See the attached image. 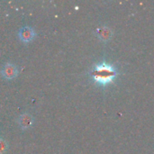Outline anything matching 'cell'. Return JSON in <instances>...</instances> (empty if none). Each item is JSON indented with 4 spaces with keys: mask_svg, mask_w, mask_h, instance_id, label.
Here are the masks:
<instances>
[{
    "mask_svg": "<svg viewBox=\"0 0 154 154\" xmlns=\"http://www.w3.org/2000/svg\"><path fill=\"white\" fill-rule=\"evenodd\" d=\"M91 76L97 85L106 86L116 78L117 71L113 65L101 62L94 66L91 71Z\"/></svg>",
    "mask_w": 154,
    "mask_h": 154,
    "instance_id": "1",
    "label": "cell"
},
{
    "mask_svg": "<svg viewBox=\"0 0 154 154\" xmlns=\"http://www.w3.org/2000/svg\"><path fill=\"white\" fill-rule=\"evenodd\" d=\"M1 75L7 80L14 79L18 76V69L13 63H5L1 69Z\"/></svg>",
    "mask_w": 154,
    "mask_h": 154,
    "instance_id": "2",
    "label": "cell"
},
{
    "mask_svg": "<svg viewBox=\"0 0 154 154\" xmlns=\"http://www.w3.org/2000/svg\"><path fill=\"white\" fill-rule=\"evenodd\" d=\"M18 36L23 43H29L35 38V32L33 28L30 26H23L20 29Z\"/></svg>",
    "mask_w": 154,
    "mask_h": 154,
    "instance_id": "3",
    "label": "cell"
},
{
    "mask_svg": "<svg viewBox=\"0 0 154 154\" xmlns=\"http://www.w3.org/2000/svg\"><path fill=\"white\" fill-rule=\"evenodd\" d=\"M17 123H18V125H19V126H20L21 129H23V130H28L33 125V117L30 114L24 113V114L21 115L18 117Z\"/></svg>",
    "mask_w": 154,
    "mask_h": 154,
    "instance_id": "4",
    "label": "cell"
},
{
    "mask_svg": "<svg viewBox=\"0 0 154 154\" xmlns=\"http://www.w3.org/2000/svg\"><path fill=\"white\" fill-rule=\"evenodd\" d=\"M98 37L102 40H106L110 38V30L107 28H102L98 30Z\"/></svg>",
    "mask_w": 154,
    "mask_h": 154,
    "instance_id": "5",
    "label": "cell"
},
{
    "mask_svg": "<svg viewBox=\"0 0 154 154\" xmlns=\"http://www.w3.org/2000/svg\"><path fill=\"white\" fill-rule=\"evenodd\" d=\"M8 150V143L3 138H0V154H5Z\"/></svg>",
    "mask_w": 154,
    "mask_h": 154,
    "instance_id": "6",
    "label": "cell"
}]
</instances>
